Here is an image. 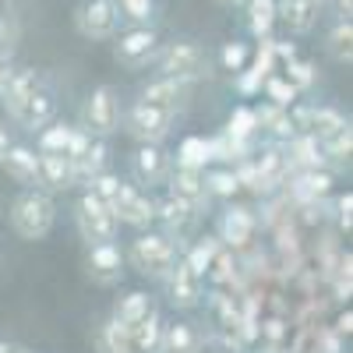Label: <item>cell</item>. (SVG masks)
Here are the masks:
<instances>
[{
    "instance_id": "6da1fadb",
    "label": "cell",
    "mask_w": 353,
    "mask_h": 353,
    "mask_svg": "<svg viewBox=\"0 0 353 353\" xmlns=\"http://www.w3.org/2000/svg\"><path fill=\"white\" fill-rule=\"evenodd\" d=\"M8 219L21 241H28V244L46 241L57 226V201H53V194H46L39 188H25L14 194Z\"/></svg>"
},
{
    "instance_id": "7a4b0ae2",
    "label": "cell",
    "mask_w": 353,
    "mask_h": 353,
    "mask_svg": "<svg viewBox=\"0 0 353 353\" xmlns=\"http://www.w3.org/2000/svg\"><path fill=\"white\" fill-rule=\"evenodd\" d=\"M124 261H131V269L141 272L145 279L163 283L166 272L181 261V241L166 237V233H159V230H141L131 241V248L124 251Z\"/></svg>"
},
{
    "instance_id": "3957f363",
    "label": "cell",
    "mask_w": 353,
    "mask_h": 353,
    "mask_svg": "<svg viewBox=\"0 0 353 353\" xmlns=\"http://www.w3.org/2000/svg\"><path fill=\"white\" fill-rule=\"evenodd\" d=\"M152 64L159 68L163 78H176L184 85H194V81L212 74L209 71V53H205V46L194 43V39H173V43L159 46Z\"/></svg>"
},
{
    "instance_id": "277c9868",
    "label": "cell",
    "mask_w": 353,
    "mask_h": 353,
    "mask_svg": "<svg viewBox=\"0 0 353 353\" xmlns=\"http://www.w3.org/2000/svg\"><path fill=\"white\" fill-rule=\"evenodd\" d=\"M78 128L85 134H92V138H103V141H110L117 131H121V99H117L113 85H96L92 92L85 96Z\"/></svg>"
},
{
    "instance_id": "5b68a950",
    "label": "cell",
    "mask_w": 353,
    "mask_h": 353,
    "mask_svg": "<svg viewBox=\"0 0 353 353\" xmlns=\"http://www.w3.org/2000/svg\"><path fill=\"white\" fill-rule=\"evenodd\" d=\"M74 226L85 244H110L121 233V223H117L113 209L106 201L92 198L88 191H81V198L74 201Z\"/></svg>"
},
{
    "instance_id": "8992f818",
    "label": "cell",
    "mask_w": 353,
    "mask_h": 353,
    "mask_svg": "<svg viewBox=\"0 0 353 353\" xmlns=\"http://www.w3.org/2000/svg\"><path fill=\"white\" fill-rule=\"evenodd\" d=\"M156 53H159V32L152 25H131L113 36V61L128 71L149 68L156 61Z\"/></svg>"
},
{
    "instance_id": "52a82bcc",
    "label": "cell",
    "mask_w": 353,
    "mask_h": 353,
    "mask_svg": "<svg viewBox=\"0 0 353 353\" xmlns=\"http://www.w3.org/2000/svg\"><path fill=\"white\" fill-rule=\"evenodd\" d=\"M121 117H124V131L138 145H163L170 138L173 124H176V117L170 110H159V106L141 103V99H134L128 106V113H121Z\"/></svg>"
},
{
    "instance_id": "ba28073f",
    "label": "cell",
    "mask_w": 353,
    "mask_h": 353,
    "mask_svg": "<svg viewBox=\"0 0 353 353\" xmlns=\"http://www.w3.org/2000/svg\"><path fill=\"white\" fill-rule=\"evenodd\" d=\"M74 28H78V36L92 39V43L113 39L121 32V8H117V0H81L74 8Z\"/></svg>"
},
{
    "instance_id": "9c48e42d",
    "label": "cell",
    "mask_w": 353,
    "mask_h": 353,
    "mask_svg": "<svg viewBox=\"0 0 353 353\" xmlns=\"http://www.w3.org/2000/svg\"><path fill=\"white\" fill-rule=\"evenodd\" d=\"M290 124H293V134H307V138L321 141L332 131H339L343 124H350V117L336 106H325V103H293Z\"/></svg>"
},
{
    "instance_id": "30bf717a",
    "label": "cell",
    "mask_w": 353,
    "mask_h": 353,
    "mask_svg": "<svg viewBox=\"0 0 353 353\" xmlns=\"http://www.w3.org/2000/svg\"><path fill=\"white\" fill-rule=\"evenodd\" d=\"M110 209L117 216V223L124 226H134L138 233L141 230H152V216H156V198L149 191H141L138 184H121L117 198L110 201Z\"/></svg>"
},
{
    "instance_id": "8fae6325",
    "label": "cell",
    "mask_w": 353,
    "mask_h": 353,
    "mask_svg": "<svg viewBox=\"0 0 353 353\" xmlns=\"http://www.w3.org/2000/svg\"><path fill=\"white\" fill-rule=\"evenodd\" d=\"M254 230H258V216L248 209V205H233V201H230L226 209L219 212V219H216V237H219V244L230 248V251L251 248Z\"/></svg>"
},
{
    "instance_id": "7c38bea8",
    "label": "cell",
    "mask_w": 353,
    "mask_h": 353,
    "mask_svg": "<svg viewBox=\"0 0 353 353\" xmlns=\"http://www.w3.org/2000/svg\"><path fill=\"white\" fill-rule=\"evenodd\" d=\"M163 290H166L170 307H176V311H194V307H201V301H205V279H201L198 272H191L184 261H176L173 269L166 272Z\"/></svg>"
},
{
    "instance_id": "4fadbf2b",
    "label": "cell",
    "mask_w": 353,
    "mask_h": 353,
    "mask_svg": "<svg viewBox=\"0 0 353 353\" xmlns=\"http://www.w3.org/2000/svg\"><path fill=\"white\" fill-rule=\"evenodd\" d=\"M124 251L117 241L110 244H88V254H85V272L96 286H117L124 279Z\"/></svg>"
},
{
    "instance_id": "5bb4252c",
    "label": "cell",
    "mask_w": 353,
    "mask_h": 353,
    "mask_svg": "<svg viewBox=\"0 0 353 353\" xmlns=\"http://www.w3.org/2000/svg\"><path fill=\"white\" fill-rule=\"evenodd\" d=\"M131 170H134V181L141 191H152V188H163L166 176L173 170V159L163 145H138L134 156H131Z\"/></svg>"
},
{
    "instance_id": "9a60e30c",
    "label": "cell",
    "mask_w": 353,
    "mask_h": 353,
    "mask_svg": "<svg viewBox=\"0 0 353 353\" xmlns=\"http://www.w3.org/2000/svg\"><path fill=\"white\" fill-rule=\"evenodd\" d=\"M194 219H198V212L191 209L188 201L173 198V194L156 198V216H152V226H159V233H166V237L181 241L184 233L194 226Z\"/></svg>"
},
{
    "instance_id": "2e32d148",
    "label": "cell",
    "mask_w": 353,
    "mask_h": 353,
    "mask_svg": "<svg viewBox=\"0 0 353 353\" xmlns=\"http://www.w3.org/2000/svg\"><path fill=\"white\" fill-rule=\"evenodd\" d=\"M138 99H141V103H152V106H159V110H170V113L176 117V113L188 106V99H191V85L176 81V78L156 74L149 85H141Z\"/></svg>"
},
{
    "instance_id": "e0dca14e",
    "label": "cell",
    "mask_w": 353,
    "mask_h": 353,
    "mask_svg": "<svg viewBox=\"0 0 353 353\" xmlns=\"http://www.w3.org/2000/svg\"><path fill=\"white\" fill-rule=\"evenodd\" d=\"M11 121H14L21 131H28V134H39L46 124H53V121H57V96L43 85L39 92H36L32 99H28L21 110H14V113H11Z\"/></svg>"
},
{
    "instance_id": "ac0fdd59",
    "label": "cell",
    "mask_w": 353,
    "mask_h": 353,
    "mask_svg": "<svg viewBox=\"0 0 353 353\" xmlns=\"http://www.w3.org/2000/svg\"><path fill=\"white\" fill-rule=\"evenodd\" d=\"M205 170H170V176H166V194H173V198H181V201H188L194 212H201L205 205H209L212 198H209V191H205V176H201Z\"/></svg>"
},
{
    "instance_id": "d6986e66",
    "label": "cell",
    "mask_w": 353,
    "mask_h": 353,
    "mask_svg": "<svg viewBox=\"0 0 353 353\" xmlns=\"http://www.w3.org/2000/svg\"><path fill=\"white\" fill-rule=\"evenodd\" d=\"M276 25H283L290 36H307L318 25V4H311V0H276Z\"/></svg>"
},
{
    "instance_id": "ffe728a7",
    "label": "cell",
    "mask_w": 353,
    "mask_h": 353,
    "mask_svg": "<svg viewBox=\"0 0 353 353\" xmlns=\"http://www.w3.org/2000/svg\"><path fill=\"white\" fill-rule=\"evenodd\" d=\"M0 166L8 170V176L14 184H21V191L25 188H39V152L32 149V145H18L14 141Z\"/></svg>"
},
{
    "instance_id": "44dd1931",
    "label": "cell",
    "mask_w": 353,
    "mask_h": 353,
    "mask_svg": "<svg viewBox=\"0 0 353 353\" xmlns=\"http://www.w3.org/2000/svg\"><path fill=\"white\" fill-rule=\"evenodd\" d=\"M159 353H205V332L194 321H163Z\"/></svg>"
},
{
    "instance_id": "7402d4cb",
    "label": "cell",
    "mask_w": 353,
    "mask_h": 353,
    "mask_svg": "<svg viewBox=\"0 0 353 353\" xmlns=\"http://www.w3.org/2000/svg\"><path fill=\"white\" fill-rule=\"evenodd\" d=\"M39 88H43V78H39V71H36V68H14L11 81L4 85V92H0V103H4L8 117H11L14 110H21L28 99H32V96L39 92Z\"/></svg>"
},
{
    "instance_id": "603a6c76",
    "label": "cell",
    "mask_w": 353,
    "mask_h": 353,
    "mask_svg": "<svg viewBox=\"0 0 353 353\" xmlns=\"http://www.w3.org/2000/svg\"><path fill=\"white\" fill-rule=\"evenodd\" d=\"M39 191L46 194L74 191V170L68 156H39Z\"/></svg>"
},
{
    "instance_id": "cb8c5ba5",
    "label": "cell",
    "mask_w": 353,
    "mask_h": 353,
    "mask_svg": "<svg viewBox=\"0 0 353 353\" xmlns=\"http://www.w3.org/2000/svg\"><path fill=\"white\" fill-rule=\"evenodd\" d=\"M71 170H74V188H88L103 170H110V145H106L103 138H92L88 152L78 156V159L71 163Z\"/></svg>"
},
{
    "instance_id": "d4e9b609",
    "label": "cell",
    "mask_w": 353,
    "mask_h": 353,
    "mask_svg": "<svg viewBox=\"0 0 353 353\" xmlns=\"http://www.w3.org/2000/svg\"><path fill=\"white\" fill-rule=\"evenodd\" d=\"M251 110H254V121H258V134L265 131V134H269V141H279V145H286V141L293 138L290 110H283V106H272L269 99H265L261 106H251Z\"/></svg>"
},
{
    "instance_id": "484cf974",
    "label": "cell",
    "mask_w": 353,
    "mask_h": 353,
    "mask_svg": "<svg viewBox=\"0 0 353 353\" xmlns=\"http://www.w3.org/2000/svg\"><path fill=\"white\" fill-rule=\"evenodd\" d=\"M156 307V301L149 297L145 290H131V293H124V297H117V304H113V321L117 325H124V329H131V325H138V321L145 318Z\"/></svg>"
},
{
    "instance_id": "4316f807",
    "label": "cell",
    "mask_w": 353,
    "mask_h": 353,
    "mask_svg": "<svg viewBox=\"0 0 353 353\" xmlns=\"http://www.w3.org/2000/svg\"><path fill=\"white\" fill-rule=\"evenodd\" d=\"M209 152H212V163H223V166H241L244 159H251L254 141H244V138H233V134L219 131L216 138H209Z\"/></svg>"
},
{
    "instance_id": "83f0119b",
    "label": "cell",
    "mask_w": 353,
    "mask_h": 353,
    "mask_svg": "<svg viewBox=\"0 0 353 353\" xmlns=\"http://www.w3.org/2000/svg\"><path fill=\"white\" fill-rule=\"evenodd\" d=\"M159 336H163V314L156 307L145 314L138 325L128 329V339H131L134 353H159Z\"/></svg>"
},
{
    "instance_id": "f1b7e54d",
    "label": "cell",
    "mask_w": 353,
    "mask_h": 353,
    "mask_svg": "<svg viewBox=\"0 0 353 353\" xmlns=\"http://www.w3.org/2000/svg\"><path fill=\"white\" fill-rule=\"evenodd\" d=\"M176 170H209L212 163V152H209V138H198V134H188L181 145H176V152L170 156Z\"/></svg>"
},
{
    "instance_id": "f546056e",
    "label": "cell",
    "mask_w": 353,
    "mask_h": 353,
    "mask_svg": "<svg viewBox=\"0 0 353 353\" xmlns=\"http://www.w3.org/2000/svg\"><path fill=\"white\" fill-rule=\"evenodd\" d=\"M74 128H78V124H68V121L46 124V128L36 134V152H39V156H68L71 138H74Z\"/></svg>"
},
{
    "instance_id": "4dcf8cb0",
    "label": "cell",
    "mask_w": 353,
    "mask_h": 353,
    "mask_svg": "<svg viewBox=\"0 0 353 353\" xmlns=\"http://www.w3.org/2000/svg\"><path fill=\"white\" fill-rule=\"evenodd\" d=\"M244 21H248V32L251 39H272V28H276V0H248L244 4Z\"/></svg>"
},
{
    "instance_id": "1f68e13d",
    "label": "cell",
    "mask_w": 353,
    "mask_h": 353,
    "mask_svg": "<svg viewBox=\"0 0 353 353\" xmlns=\"http://www.w3.org/2000/svg\"><path fill=\"white\" fill-rule=\"evenodd\" d=\"M219 251H223V244H219V237L212 233V237H198L188 251H181V261L188 265L191 272H198L205 279V272L212 269V261L219 258Z\"/></svg>"
},
{
    "instance_id": "d6a6232c",
    "label": "cell",
    "mask_w": 353,
    "mask_h": 353,
    "mask_svg": "<svg viewBox=\"0 0 353 353\" xmlns=\"http://www.w3.org/2000/svg\"><path fill=\"white\" fill-rule=\"evenodd\" d=\"M205 191L209 198H219V201H233L241 194V181H237V170L233 166H216V170H205Z\"/></svg>"
},
{
    "instance_id": "836d02e7",
    "label": "cell",
    "mask_w": 353,
    "mask_h": 353,
    "mask_svg": "<svg viewBox=\"0 0 353 353\" xmlns=\"http://www.w3.org/2000/svg\"><path fill=\"white\" fill-rule=\"evenodd\" d=\"M92 346H96V353H134L131 350V339H128V329L117 325L113 318H106L103 325H96Z\"/></svg>"
},
{
    "instance_id": "e575fe53",
    "label": "cell",
    "mask_w": 353,
    "mask_h": 353,
    "mask_svg": "<svg viewBox=\"0 0 353 353\" xmlns=\"http://www.w3.org/2000/svg\"><path fill=\"white\" fill-rule=\"evenodd\" d=\"M325 50L336 64H353V21H336L325 36Z\"/></svg>"
},
{
    "instance_id": "d590c367",
    "label": "cell",
    "mask_w": 353,
    "mask_h": 353,
    "mask_svg": "<svg viewBox=\"0 0 353 353\" xmlns=\"http://www.w3.org/2000/svg\"><path fill=\"white\" fill-rule=\"evenodd\" d=\"M318 145H321V156H325V163H329V159H332V163H350V156H353V128L343 124L339 131H332L329 138H321Z\"/></svg>"
},
{
    "instance_id": "8d00e7d4",
    "label": "cell",
    "mask_w": 353,
    "mask_h": 353,
    "mask_svg": "<svg viewBox=\"0 0 353 353\" xmlns=\"http://www.w3.org/2000/svg\"><path fill=\"white\" fill-rule=\"evenodd\" d=\"M283 78L297 88V92H311L318 85V68L311 61H304V57H293V61L283 64Z\"/></svg>"
},
{
    "instance_id": "74e56055",
    "label": "cell",
    "mask_w": 353,
    "mask_h": 353,
    "mask_svg": "<svg viewBox=\"0 0 353 353\" xmlns=\"http://www.w3.org/2000/svg\"><path fill=\"white\" fill-rule=\"evenodd\" d=\"M261 88H265V99H269L272 106H283V110H290L293 103L301 99V92H297V88H293V85H290L279 71L265 78V81H261Z\"/></svg>"
},
{
    "instance_id": "f35d334b",
    "label": "cell",
    "mask_w": 353,
    "mask_h": 353,
    "mask_svg": "<svg viewBox=\"0 0 353 353\" xmlns=\"http://www.w3.org/2000/svg\"><path fill=\"white\" fill-rule=\"evenodd\" d=\"M226 134L233 138H244V141H254L258 138V121H254V110L251 106H233V113L226 117Z\"/></svg>"
},
{
    "instance_id": "ab89813d",
    "label": "cell",
    "mask_w": 353,
    "mask_h": 353,
    "mask_svg": "<svg viewBox=\"0 0 353 353\" xmlns=\"http://www.w3.org/2000/svg\"><path fill=\"white\" fill-rule=\"evenodd\" d=\"M248 61H251V46H248V43H241V39L223 43V50H219V68H223V71L237 74V71L248 68Z\"/></svg>"
},
{
    "instance_id": "60d3db41",
    "label": "cell",
    "mask_w": 353,
    "mask_h": 353,
    "mask_svg": "<svg viewBox=\"0 0 353 353\" xmlns=\"http://www.w3.org/2000/svg\"><path fill=\"white\" fill-rule=\"evenodd\" d=\"M117 8L131 25H152L156 18V0H117Z\"/></svg>"
},
{
    "instance_id": "b9f144b4",
    "label": "cell",
    "mask_w": 353,
    "mask_h": 353,
    "mask_svg": "<svg viewBox=\"0 0 353 353\" xmlns=\"http://www.w3.org/2000/svg\"><path fill=\"white\" fill-rule=\"evenodd\" d=\"M18 39H21L18 18H14L11 11H0V57H14Z\"/></svg>"
},
{
    "instance_id": "7bdbcfd3",
    "label": "cell",
    "mask_w": 353,
    "mask_h": 353,
    "mask_svg": "<svg viewBox=\"0 0 353 353\" xmlns=\"http://www.w3.org/2000/svg\"><path fill=\"white\" fill-rule=\"evenodd\" d=\"M121 184H124V181H121V176H117L113 170H103V173L96 176V181L85 188V191L92 194V198H99V201H106V205H110V201L117 198V191H121Z\"/></svg>"
},
{
    "instance_id": "ee69618b",
    "label": "cell",
    "mask_w": 353,
    "mask_h": 353,
    "mask_svg": "<svg viewBox=\"0 0 353 353\" xmlns=\"http://www.w3.org/2000/svg\"><path fill=\"white\" fill-rule=\"evenodd\" d=\"M261 81H265V74L254 71V68H244V71L233 74V85H237V92H241V96H254V92H261Z\"/></svg>"
},
{
    "instance_id": "f6af8a7d",
    "label": "cell",
    "mask_w": 353,
    "mask_h": 353,
    "mask_svg": "<svg viewBox=\"0 0 353 353\" xmlns=\"http://www.w3.org/2000/svg\"><path fill=\"white\" fill-rule=\"evenodd\" d=\"M332 216H336L339 233H350V226H353V194H350V191L336 198V205H332Z\"/></svg>"
},
{
    "instance_id": "bcb514c9",
    "label": "cell",
    "mask_w": 353,
    "mask_h": 353,
    "mask_svg": "<svg viewBox=\"0 0 353 353\" xmlns=\"http://www.w3.org/2000/svg\"><path fill=\"white\" fill-rule=\"evenodd\" d=\"M346 346H343V336L339 332H332V329H321L318 332V339H314V353H343Z\"/></svg>"
},
{
    "instance_id": "7dc6e473",
    "label": "cell",
    "mask_w": 353,
    "mask_h": 353,
    "mask_svg": "<svg viewBox=\"0 0 353 353\" xmlns=\"http://www.w3.org/2000/svg\"><path fill=\"white\" fill-rule=\"evenodd\" d=\"M283 336H286V321L283 318H265L261 321V339L269 343V346H279Z\"/></svg>"
},
{
    "instance_id": "c3c4849f",
    "label": "cell",
    "mask_w": 353,
    "mask_h": 353,
    "mask_svg": "<svg viewBox=\"0 0 353 353\" xmlns=\"http://www.w3.org/2000/svg\"><path fill=\"white\" fill-rule=\"evenodd\" d=\"M332 332H339L343 339H350V332H353V311L346 307L339 318H336V325H332Z\"/></svg>"
},
{
    "instance_id": "681fc988",
    "label": "cell",
    "mask_w": 353,
    "mask_h": 353,
    "mask_svg": "<svg viewBox=\"0 0 353 353\" xmlns=\"http://www.w3.org/2000/svg\"><path fill=\"white\" fill-rule=\"evenodd\" d=\"M336 8V21H353V0H329Z\"/></svg>"
},
{
    "instance_id": "f907efd6",
    "label": "cell",
    "mask_w": 353,
    "mask_h": 353,
    "mask_svg": "<svg viewBox=\"0 0 353 353\" xmlns=\"http://www.w3.org/2000/svg\"><path fill=\"white\" fill-rule=\"evenodd\" d=\"M11 74H14V57H0V92L11 81Z\"/></svg>"
},
{
    "instance_id": "816d5d0a",
    "label": "cell",
    "mask_w": 353,
    "mask_h": 353,
    "mask_svg": "<svg viewBox=\"0 0 353 353\" xmlns=\"http://www.w3.org/2000/svg\"><path fill=\"white\" fill-rule=\"evenodd\" d=\"M11 131H8V124H0V163H4V156H8V149H11Z\"/></svg>"
},
{
    "instance_id": "f5cc1de1",
    "label": "cell",
    "mask_w": 353,
    "mask_h": 353,
    "mask_svg": "<svg viewBox=\"0 0 353 353\" xmlns=\"http://www.w3.org/2000/svg\"><path fill=\"white\" fill-rule=\"evenodd\" d=\"M4 353H32V350H28V346H11V343H8Z\"/></svg>"
},
{
    "instance_id": "db71d44e",
    "label": "cell",
    "mask_w": 353,
    "mask_h": 353,
    "mask_svg": "<svg viewBox=\"0 0 353 353\" xmlns=\"http://www.w3.org/2000/svg\"><path fill=\"white\" fill-rule=\"evenodd\" d=\"M219 4H223V8H244L248 0H219Z\"/></svg>"
},
{
    "instance_id": "11a10c76",
    "label": "cell",
    "mask_w": 353,
    "mask_h": 353,
    "mask_svg": "<svg viewBox=\"0 0 353 353\" xmlns=\"http://www.w3.org/2000/svg\"><path fill=\"white\" fill-rule=\"evenodd\" d=\"M311 4H318V8H321V4H329V0H311Z\"/></svg>"
},
{
    "instance_id": "9f6ffc18",
    "label": "cell",
    "mask_w": 353,
    "mask_h": 353,
    "mask_svg": "<svg viewBox=\"0 0 353 353\" xmlns=\"http://www.w3.org/2000/svg\"><path fill=\"white\" fill-rule=\"evenodd\" d=\"M4 346H8V343H0V353H4Z\"/></svg>"
},
{
    "instance_id": "6f0895ef",
    "label": "cell",
    "mask_w": 353,
    "mask_h": 353,
    "mask_svg": "<svg viewBox=\"0 0 353 353\" xmlns=\"http://www.w3.org/2000/svg\"><path fill=\"white\" fill-rule=\"evenodd\" d=\"M0 269H4V265H0Z\"/></svg>"
}]
</instances>
